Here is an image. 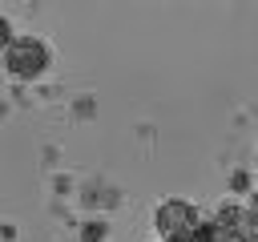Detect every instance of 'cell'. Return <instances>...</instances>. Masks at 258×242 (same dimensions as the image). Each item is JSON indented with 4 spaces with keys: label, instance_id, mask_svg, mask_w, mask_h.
<instances>
[{
    "label": "cell",
    "instance_id": "cell-2",
    "mask_svg": "<svg viewBox=\"0 0 258 242\" xmlns=\"http://www.w3.org/2000/svg\"><path fill=\"white\" fill-rule=\"evenodd\" d=\"M44 65H48V48H44L40 40L24 36V40H12V44H8V73H16V77H36Z\"/></svg>",
    "mask_w": 258,
    "mask_h": 242
},
{
    "label": "cell",
    "instance_id": "cell-7",
    "mask_svg": "<svg viewBox=\"0 0 258 242\" xmlns=\"http://www.w3.org/2000/svg\"><path fill=\"white\" fill-rule=\"evenodd\" d=\"M250 206H254V210H258V194H254V198H250Z\"/></svg>",
    "mask_w": 258,
    "mask_h": 242
},
{
    "label": "cell",
    "instance_id": "cell-1",
    "mask_svg": "<svg viewBox=\"0 0 258 242\" xmlns=\"http://www.w3.org/2000/svg\"><path fill=\"white\" fill-rule=\"evenodd\" d=\"M165 242H258V218L246 214V210L226 206V210H218V218L210 226L198 222L181 234H169Z\"/></svg>",
    "mask_w": 258,
    "mask_h": 242
},
{
    "label": "cell",
    "instance_id": "cell-6",
    "mask_svg": "<svg viewBox=\"0 0 258 242\" xmlns=\"http://www.w3.org/2000/svg\"><path fill=\"white\" fill-rule=\"evenodd\" d=\"M8 44H12V24L0 16V48H8Z\"/></svg>",
    "mask_w": 258,
    "mask_h": 242
},
{
    "label": "cell",
    "instance_id": "cell-4",
    "mask_svg": "<svg viewBox=\"0 0 258 242\" xmlns=\"http://www.w3.org/2000/svg\"><path fill=\"white\" fill-rule=\"evenodd\" d=\"M250 186H254V182H250L246 169H234V173H230V190H234V194H250Z\"/></svg>",
    "mask_w": 258,
    "mask_h": 242
},
{
    "label": "cell",
    "instance_id": "cell-3",
    "mask_svg": "<svg viewBox=\"0 0 258 242\" xmlns=\"http://www.w3.org/2000/svg\"><path fill=\"white\" fill-rule=\"evenodd\" d=\"M189 226H198V210L189 206V202H165L161 210H157V230L161 234H181V230H189Z\"/></svg>",
    "mask_w": 258,
    "mask_h": 242
},
{
    "label": "cell",
    "instance_id": "cell-5",
    "mask_svg": "<svg viewBox=\"0 0 258 242\" xmlns=\"http://www.w3.org/2000/svg\"><path fill=\"white\" fill-rule=\"evenodd\" d=\"M105 234H109V230H105V222H85V230H81V238H85V242H105Z\"/></svg>",
    "mask_w": 258,
    "mask_h": 242
}]
</instances>
